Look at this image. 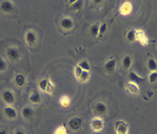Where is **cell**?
Instances as JSON below:
<instances>
[{
	"label": "cell",
	"mask_w": 157,
	"mask_h": 134,
	"mask_svg": "<svg viewBox=\"0 0 157 134\" xmlns=\"http://www.w3.org/2000/svg\"><path fill=\"white\" fill-rule=\"evenodd\" d=\"M6 55L9 59L12 61H17L20 58V55L16 48H9L6 51Z\"/></svg>",
	"instance_id": "6da1fadb"
},
{
	"label": "cell",
	"mask_w": 157,
	"mask_h": 134,
	"mask_svg": "<svg viewBox=\"0 0 157 134\" xmlns=\"http://www.w3.org/2000/svg\"><path fill=\"white\" fill-rule=\"evenodd\" d=\"M91 128L95 130L96 132H99L102 130L104 127V121L102 119L99 118V117H96V118L93 119L91 121Z\"/></svg>",
	"instance_id": "7a4b0ae2"
},
{
	"label": "cell",
	"mask_w": 157,
	"mask_h": 134,
	"mask_svg": "<svg viewBox=\"0 0 157 134\" xmlns=\"http://www.w3.org/2000/svg\"><path fill=\"white\" fill-rule=\"evenodd\" d=\"M25 42L29 46H33L37 41V34L33 31H28L25 36Z\"/></svg>",
	"instance_id": "3957f363"
},
{
	"label": "cell",
	"mask_w": 157,
	"mask_h": 134,
	"mask_svg": "<svg viewBox=\"0 0 157 134\" xmlns=\"http://www.w3.org/2000/svg\"><path fill=\"white\" fill-rule=\"evenodd\" d=\"M129 126L124 121H118L116 125V134H127Z\"/></svg>",
	"instance_id": "277c9868"
},
{
	"label": "cell",
	"mask_w": 157,
	"mask_h": 134,
	"mask_svg": "<svg viewBox=\"0 0 157 134\" xmlns=\"http://www.w3.org/2000/svg\"><path fill=\"white\" fill-rule=\"evenodd\" d=\"M60 25L65 30H70L73 28L74 22L69 17H64L60 21Z\"/></svg>",
	"instance_id": "5b68a950"
},
{
	"label": "cell",
	"mask_w": 157,
	"mask_h": 134,
	"mask_svg": "<svg viewBox=\"0 0 157 134\" xmlns=\"http://www.w3.org/2000/svg\"><path fill=\"white\" fill-rule=\"evenodd\" d=\"M0 9L4 13H11L14 9V5H13V2L11 1H2L0 3Z\"/></svg>",
	"instance_id": "8992f818"
},
{
	"label": "cell",
	"mask_w": 157,
	"mask_h": 134,
	"mask_svg": "<svg viewBox=\"0 0 157 134\" xmlns=\"http://www.w3.org/2000/svg\"><path fill=\"white\" fill-rule=\"evenodd\" d=\"M107 111V107L103 102H98L94 107V112L96 115L102 116L105 114Z\"/></svg>",
	"instance_id": "52a82bcc"
},
{
	"label": "cell",
	"mask_w": 157,
	"mask_h": 134,
	"mask_svg": "<svg viewBox=\"0 0 157 134\" xmlns=\"http://www.w3.org/2000/svg\"><path fill=\"white\" fill-rule=\"evenodd\" d=\"M82 120L78 117H75L69 122V126L72 130H77L82 126Z\"/></svg>",
	"instance_id": "ba28073f"
},
{
	"label": "cell",
	"mask_w": 157,
	"mask_h": 134,
	"mask_svg": "<svg viewBox=\"0 0 157 134\" xmlns=\"http://www.w3.org/2000/svg\"><path fill=\"white\" fill-rule=\"evenodd\" d=\"M116 63H117L116 59H111L109 60L108 61H106L105 65H104V68H105V71L108 72V73L109 74L113 73L115 71V69H116Z\"/></svg>",
	"instance_id": "9c48e42d"
},
{
	"label": "cell",
	"mask_w": 157,
	"mask_h": 134,
	"mask_svg": "<svg viewBox=\"0 0 157 134\" xmlns=\"http://www.w3.org/2000/svg\"><path fill=\"white\" fill-rule=\"evenodd\" d=\"M3 100L7 104H13L15 102V96L13 93L10 91H6L3 93Z\"/></svg>",
	"instance_id": "30bf717a"
},
{
	"label": "cell",
	"mask_w": 157,
	"mask_h": 134,
	"mask_svg": "<svg viewBox=\"0 0 157 134\" xmlns=\"http://www.w3.org/2000/svg\"><path fill=\"white\" fill-rule=\"evenodd\" d=\"M4 113H5L6 116L10 120H14L17 117V112L12 107H6L4 108Z\"/></svg>",
	"instance_id": "8fae6325"
},
{
	"label": "cell",
	"mask_w": 157,
	"mask_h": 134,
	"mask_svg": "<svg viewBox=\"0 0 157 134\" xmlns=\"http://www.w3.org/2000/svg\"><path fill=\"white\" fill-rule=\"evenodd\" d=\"M29 100L32 103L38 104L41 102V96L38 91H33L29 96Z\"/></svg>",
	"instance_id": "7c38bea8"
},
{
	"label": "cell",
	"mask_w": 157,
	"mask_h": 134,
	"mask_svg": "<svg viewBox=\"0 0 157 134\" xmlns=\"http://www.w3.org/2000/svg\"><path fill=\"white\" fill-rule=\"evenodd\" d=\"M33 110L29 107H25L22 110V115L25 120H29L33 117Z\"/></svg>",
	"instance_id": "4fadbf2b"
},
{
	"label": "cell",
	"mask_w": 157,
	"mask_h": 134,
	"mask_svg": "<svg viewBox=\"0 0 157 134\" xmlns=\"http://www.w3.org/2000/svg\"><path fill=\"white\" fill-rule=\"evenodd\" d=\"M99 23H95L91 25L90 28V33L93 37H97L99 35Z\"/></svg>",
	"instance_id": "5bb4252c"
},
{
	"label": "cell",
	"mask_w": 157,
	"mask_h": 134,
	"mask_svg": "<svg viewBox=\"0 0 157 134\" xmlns=\"http://www.w3.org/2000/svg\"><path fill=\"white\" fill-rule=\"evenodd\" d=\"M147 67L149 71L152 72H155L157 70V62L153 58H149L147 62Z\"/></svg>",
	"instance_id": "9a60e30c"
},
{
	"label": "cell",
	"mask_w": 157,
	"mask_h": 134,
	"mask_svg": "<svg viewBox=\"0 0 157 134\" xmlns=\"http://www.w3.org/2000/svg\"><path fill=\"white\" fill-rule=\"evenodd\" d=\"M131 65H132V58H131L130 55H126L123 59V66L126 69H129Z\"/></svg>",
	"instance_id": "2e32d148"
},
{
	"label": "cell",
	"mask_w": 157,
	"mask_h": 134,
	"mask_svg": "<svg viewBox=\"0 0 157 134\" xmlns=\"http://www.w3.org/2000/svg\"><path fill=\"white\" fill-rule=\"evenodd\" d=\"M72 2V9L73 11H79L81 9V8L82 7V3H83V1L82 0H78V1H73V2Z\"/></svg>",
	"instance_id": "e0dca14e"
},
{
	"label": "cell",
	"mask_w": 157,
	"mask_h": 134,
	"mask_svg": "<svg viewBox=\"0 0 157 134\" xmlns=\"http://www.w3.org/2000/svg\"><path fill=\"white\" fill-rule=\"evenodd\" d=\"M49 81L48 79H43L42 81H40V82H39V87L43 92H46L48 84H49Z\"/></svg>",
	"instance_id": "ac0fdd59"
},
{
	"label": "cell",
	"mask_w": 157,
	"mask_h": 134,
	"mask_svg": "<svg viewBox=\"0 0 157 134\" xmlns=\"http://www.w3.org/2000/svg\"><path fill=\"white\" fill-rule=\"evenodd\" d=\"M126 38L129 42H132L136 39V30H130L127 32L126 34Z\"/></svg>",
	"instance_id": "d6986e66"
},
{
	"label": "cell",
	"mask_w": 157,
	"mask_h": 134,
	"mask_svg": "<svg viewBox=\"0 0 157 134\" xmlns=\"http://www.w3.org/2000/svg\"><path fill=\"white\" fill-rule=\"evenodd\" d=\"M78 67H80L82 71H90V64L87 61H82L78 63Z\"/></svg>",
	"instance_id": "ffe728a7"
},
{
	"label": "cell",
	"mask_w": 157,
	"mask_h": 134,
	"mask_svg": "<svg viewBox=\"0 0 157 134\" xmlns=\"http://www.w3.org/2000/svg\"><path fill=\"white\" fill-rule=\"evenodd\" d=\"M129 78L132 83H136V84H138V83L141 82L143 81V79L139 78L134 72H130V74H129Z\"/></svg>",
	"instance_id": "44dd1931"
},
{
	"label": "cell",
	"mask_w": 157,
	"mask_h": 134,
	"mask_svg": "<svg viewBox=\"0 0 157 134\" xmlns=\"http://www.w3.org/2000/svg\"><path fill=\"white\" fill-rule=\"evenodd\" d=\"M121 10H122V13H123V15L129 14V13H130L131 10H132V6H131L130 4L126 2V4H124V5H123Z\"/></svg>",
	"instance_id": "7402d4cb"
},
{
	"label": "cell",
	"mask_w": 157,
	"mask_h": 134,
	"mask_svg": "<svg viewBox=\"0 0 157 134\" xmlns=\"http://www.w3.org/2000/svg\"><path fill=\"white\" fill-rule=\"evenodd\" d=\"M16 83L18 86L19 87H22L25 84V78L23 77V75L22 74H18L16 77Z\"/></svg>",
	"instance_id": "603a6c76"
},
{
	"label": "cell",
	"mask_w": 157,
	"mask_h": 134,
	"mask_svg": "<svg viewBox=\"0 0 157 134\" xmlns=\"http://www.w3.org/2000/svg\"><path fill=\"white\" fill-rule=\"evenodd\" d=\"M69 103H70V100H69V99L67 97H63L61 99V100H60V104H61V106L63 108L68 107L69 105Z\"/></svg>",
	"instance_id": "cb8c5ba5"
},
{
	"label": "cell",
	"mask_w": 157,
	"mask_h": 134,
	"mask_svg": "<svg viewBox=\"0 0 157 134\" xmlns=\"http://www.w3.org/2000/svg\"><path fill=\"white\" fill-rule=\"evenodd\" d=\"M107 30V24L106 23H102L99 25V35L102 37L104 34L105 33Z\"/></svg>",
	"instance_id": "d4e9b609"
},
{
	"label": "cell",
	"mask_w": 157,
	"mask_h": 134,
	"mask_svg": "<svg viewBox=\"0 0 157 134\" xmlns=\"http://www.w3.org/2000/svg\"><path fill=\"white\" fill-rule=\"evenodd\" d=\"M89 77H90V73H89V71H83L82 73V74H81L80 78H78V79L80 80L82 82H85V81H86L87 80H88Z\"/></svg>",
	"instance_id": "484cf974"
},
{
	"label": "cell",
	"mask_w": 157,
	"mask_h": 134,
	"mask_svg": "<svg viewBox=\"0 0 157 134\" xmlns=\"http://www.w3.org/2000/svg\"><path fill=\"white\" fill-rule=\"evenodd\" d=\"M7 69V64L2 58H0V72L5 71Z\"/></svg>",
	"instance_id": "4316f807"
},
{
	"label": "cell",
	"mask_w": 157,
	"mask_h": 134,
	"mask_svg": "<svg viewBox=\"0 0 157 134\" xmlns=\"http://www.w3.org/2000/svg\"><path fill=\"white\" fill-rule=\"evenodd\" d=\"M157 81V72H152L149 76V81L152 84V83L155 82Z\"/></svg>",
	"instance_id": "83f0119b"
},
{
	"label": "cell",
	"mask_w": 157,
	"mask_h": 134,
	"mask_svg": "<svg viewBox=\"0 0 157 134\" xmlns=\"http://www.w3.org/2000/svg\"><path fill=\"white\" fill-rule=\"evenodd\" d=\"M128 85V87H129V91H132V92H135V91H139V89H138V87H137L136 85L135 84H127Z\"/></svg>",
	"instance_id": "f1b7e54d"
},
{
	"label": "cell",
	"mask_w": 157,
	"mask_h": 134,
	"mask_svg": "<svg viewBox=\"0 0 157 134\" xmlns=\"http://www.w3.org/2000/svg\"><path fill=\"white\" fill-rule=\"evenodd\" d=\"M82 71H82V69L80 68V67H78V66H77V67L75 68V71H74V72H75V77H76L77 78H80V76H81V74H82Z\"/></svg>",
	"instance_id": "f546056e"
},
{
	"label": "cell",
	"mask_w": 157,
	"mask_h": 134,
	"mask_svg": "<svg viewBox=\"0 0 157 134\" xmlns=\"http://www.w3.org/2000/svg\"><path fill=\"white\" fill-rule=\"evenodd\" d=\"M54 134H66V130L63 126H60V127L57 128Z\"/></svg>",
	"instance_id": "4dcf8cb0"
},
{
	"label": "cell",
	"mask_w": 157,
	"mask_h": 134,
	"mask_svg": "<svg viewBox=\"0 0 157 134\" xmlns=\"http://www.w3.org/2000/svg\"><path fill=\"white\" fill-rule=\"evenodd\" d=\"M53 87V86L50 84V82L49 81V84H48L47 90H46V92H52V89Z\"/></svg>",
	"instance_id": "1f68e13d"
},
{
	"label": "cell",
	"mask_w": 157,
	"mask_h": 134,
	"mask_svg": "<svg viewBox=\"0 0 157 134\" xmlns=\"http://www.w3.org/2000/svg\"><path fill=\"white\" fill-rule=\"evenodd\" d=\"M14 134H25V132L22 130V129H16V130L15 131Z\"/></svg>",
	"instance_id": "d6a6232c"
},
{
	"label": "cell",
	"mask_w": 157,
	"mask_h": 134,
	"mask_svg": "<svg viewBox=\"0 0 157 134\" xmlns=\"http://www.w3.org/2000/svg\"><path fill=\"white\" fill-rule=\"evenodd\" d=\"M0 134H8L7 130L5 129H0Z\"/></svg>",
	"instance_id": "836d02e7"
},
{
	"label": "cell",
	"mask_w": 157,
	"mask_h": 134,
	"mask_svg": "<svg viewBox=\"0 0 157 134\" xmlns=\"http://www.w3.org/2000/svg\"><path fill=\"white\" fill-rule=\"evenodd\" d=\"M93 134H102V132H95Z\"/></svg>",
	"instance_id": "e575fe53"
}]
</instances>
